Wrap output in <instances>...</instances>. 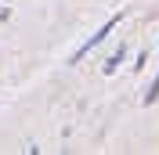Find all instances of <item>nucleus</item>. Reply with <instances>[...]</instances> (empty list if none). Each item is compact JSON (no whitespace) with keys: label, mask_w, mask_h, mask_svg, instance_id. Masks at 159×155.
<instances>
[{"label":"nucleus","mask_w":159,"mask_h":155,"mask_svg":"<svg viewBox=\"0 0 159 155\" xmlns=\"http://www.w3.org/2000/svg\"><path fill=\"white\" fill-rule=\"evenodd\" d=\"M119 22H123V15H116V18H109V22H105V25H101V29H98V33H94V36H90V40H87V43H83V47H80V51H76V54H72V61H80V58H83V54H87V51H90V47H98V43H101V40H105V36H109V33H112V29H116Z\"/></svg>","instance_id":"obj_1"},{"label":"nucleus","mask_w":159,"mask_h":155,"mask_svg":"<svg viewBox=\"0 0 159 155\" xmlns=\"http://www.w3.org/2000/svg\"><path fill=\"white\" fill-rule=\"evenodd\" d=\"M156 97H159V76L152 79V87L145 90V105H156Z\"/></svg>","instance_id":"obj_2"},{"label":"nucleus","mask_w":159,"mask_h":155,"mask_svg":"<svg viewBox=\"0 0 159 155\" xmlns=\"http://www.w3.org/2000/svg\"><path fill=\"white\" fill-rule=\"evenodd\" d=\"M119 58H123V47H119V51H116V54H112V58H109V61H105V72H112V69H116V65H119Z\"/></svg>","instance_id":"obj_3"}]
</instances>
